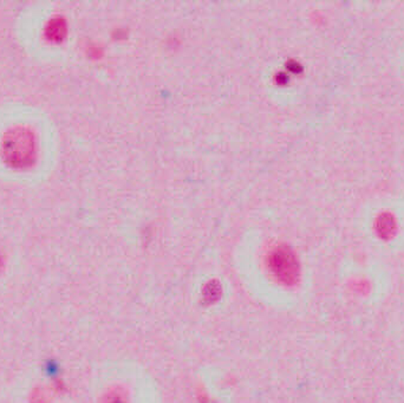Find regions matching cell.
Listing matches in <instances>:
<instances>
[{"label": "cell", "instance_id": "6da1fadb", "mask_svg": "<svg viewBox=\"0 0 404 403\" xmlns=\"http://www.w3.org/2000/svg\"><path fill=\"white\" fill-rule=\"evenodd\" d=\"M4 153L7 161L13 166H28L35 155L33 135L26 129L10 131L4 141Z\"/></svg>", "mask_w": 404, "mask_h": 403}, {"label": "cell", "instance_id": "7a4b0ae2", "mask_svg": "<svg viewBox=\"0 0 404 403\" xmlns=\"http://www.w3.org/2000/svg\"><path fill=\"white\" fill-rule=\"evenodd\" d=\"M269 271L280 283L293 285L299 278L297 259L286 248H278L272 252L269 259Z\"/></svg>", "mask_w": 404, "mask_h": 403}, {"label": "cell", "instance_id": "3957f363", "mask_svg": "<svg viewBox=\"0 0 404 403\" xmlns=\"http://www.w3.org/2000/svg\"><path fill=\"white\" fill-rule=\"evenodd\" d=\"M220 294H221V290H220L219 285L215 283H211L205 287L203 294H202V298H203V301L206 303L212 304V303L219 299Z\"/></svg>", "mask_w": 404, "mask_h": 403}]
</instances>
